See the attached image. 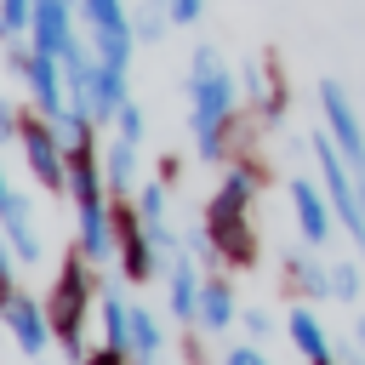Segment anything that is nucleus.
Listing matches in <instances>:
<instances>
[{"mask_svg": "<svg viewBox=\"0 0 365 365\" xmlns=\"http://www.w3.org/2000/svg\"><path fill=\"white\" fill-rule=\"evenodd\" d=\"M234 114H240V80L217 57V46H194V57H188V131H194L200 160L228 154Z\"/></svg>", "mask_w": 365, "mask_h": 365, "instance_id": "1", "label": "nucleus"}, {"mask_svg": "<svg viewBox=\"0 0 365 365\" xmlns=\"http://www.w3.org/2000/svg\"><path fill=\"white\" fill-rule=\"evenodd\" d=\"M251 200H257V171L251 165H228L211 205H205V240L200 251L222 257V262H251L257 257V228H251Z\"/></svg>", "mask_w": 365, "mask_h": 365, "instance_id": "2", "label": "nucleus"}, {"mask_svg": "<svg viewBox=\"0 0 365 365\" xmlns=\"http://www.w3.org/2000/svg\"><path fill=\"white\" fill-rule=\"evenodd\" d=\"M46 319H51V336L57 348L80 365L86 359V319H91V274H86V257H68L46 291Z\"/></svg>", "mask_w": 365, "mask_h": 365, "instance_id": "3", "label": "nucleus"}, {"mask_svg": "<svg viewBox=\"0 0 365 365\" xmlns=\"http://www.w3.org/2000/svg\"><path fill=\"white\" fill-rule=\"evenodd\" d=\"M314 160H319V182H325V194H331L348 240L365 245V188H359V171L348 165V154L336 148L331 131H314Z\"/></svg>", "mask_w": 365, "mask_h": 365, "instance_id": "4", "label": "nucleus"}, {"mask_svg": "<svg viewBox=\"0 0 365 365\" xmlns=\"http://www.w3.org/2000/svg\"><path fill=\"white\" fill-rule=\"evenodd\" d=\"M6 63H11V74L29 86V103H34V114L57 120V114L68 108V74H63V57H51V51H34V46L11 40Z\"/></svg>", "mask_w": 365, "mask_h": 365, "instance_id": "5", "label": "nucleus"}, {"mask_svg": "<svg viewBox=\"0 0 365 365\" xmlns=\"http://www.w3.org/2000/svg\"><path fill=\"white\" fill-rule=\"evenodd\" d=\"M17 148H23V160H29V171H34V182L46 188V194H68V143L57 137V125L46 120V114H34V120H23V131H17Z\"/></svg>", "mask_w": 365, "mask_h": 365, "instance_id": "6", "label": "nucleus"}, {"mask_svg": "<svg viewBox=\"0 0 365 365\" xmlns=\"http://www.w3.org/2000/svg\"><path fill=\"white\" fill-rule=\"evenodd\" d=\"M114 217H120V274H125L131 285L154 279V268H160V251H154V234H148L143 211H137V205H125V211H114Z\"/></svg>", "mask_w": 365, "mask_h": 365, "instance_id": "7", "label": "nucleus"}, {"mask_svg": "<svg viewBox=\"0 0 365 365\" xmlns=\"http://www.w3.org/2000/svg\"><path fill=\"white\" fill-rule=\"evenodd\" d=\"M6 331H11V342H17L29 359H46V342H57L46 308H40L29 291H17V285L6 291Z\"/></svg>", "mask_w": 365, "mask_h": 365, "instance_id": "8", "label": "nucleus"}, {"mask_svg": "<svg viewBox=\"0 0 365 365\" xmlns=\"http://www.w3.org/2000/svg\"><path fill=\"white\" fill-rule=\"evenodd\" d=\"M291 211H297V234H302L308 245H325L331 228L342 222L336 205H331V194H325L319 182H308V177H291Z\"/></svg>", "mask_w": 365, "mask_h": 365, "instance_id": "9", "label": "nucleus"}, {"mask_svg": "<svg viewBox=\"0 0 365 365\" xmlns=\"http://www.w3.org/2000/svg\"><path fill=\"white\" fill-rule=\"evenodd\" d=\"M0 217H6V245H11V257L17 262H46V245H40V234H34V217H29V200L6 182L0 188Z\"/></svg>", "mask_w": 365, "mask_h": 365, "instance_id": "10", "label": "nucleus"}, {"mask_svg": "<svg viewBox=\"0 0 365 365\" xmlns=\"http://www.w3.org/2000/svg\"><path fill=\"white\" fill-rule=\"evenodd\" d=\"M200 291H205V274L188 262V251H182V257H171V262H165V308H171V319H177V325L200 319Z\"/></svg>", "mask_w": 365, "mask_h": 365, "instance_id": "11", "label": "nucleus"}, {"mask_svg": "<svg viewBox=\"0 0 365 365\" xmlns=\"http://www.w3.org/2000/svg\"><path fill=\"white\" fill-rule=\"evenodd\" d=\"M285 336H291V348H297L308 365H336V342H331V331L319 325V314H314L308 302H297V308L285 314Z\"/></svg>", "mask_w": 365, "mask_h": 365, "instance_id": "12", "label": "nucleus"}, {"mask_svg": "<svg viewBox=\"0 0 365 365\" xmlns=\"http://www.w3.org/2000/svg\"><path fill=\"white\" fill-rule=\"evenodd\" d=\"M240 319V302H234V291H228V279H205V291H200V331L205 336H228V325Z\"/></svg>", "mask_w": 365, "mask_h": 365, "instance_id": "13", "label": "nucleus"}, {"mask_svg": "<svg viewBox=\"0 0 365 365\" xmlns=\"http://www.w3.org/2000/svg\"><path fill=\"white\" fill-rule=\"evenodd\" d=\"M137 148L131 137H114L103 148V177H108V194H137Z\"/></svg>", "mask_w": 365, "mask_h": 365, "instance_id": "14", "label": "nucleus"}, {"mask_svg": "<svg viewBox=\"0 0 365 365\" xmlns=\"http://www.w3.org/2000/svg\"><path fill=\"white\" fill-rule=\"evenodd\" d=\"M285 268H291V291L302 302H325L331 297V268L319 257H285Z\"/></svg>", "mask_w": 365, "mask_h": 365, "instance_id": "15", "label": "nucleus"}, {"mask_svg": "<svg viewBox=\"0 0 365 365\" xmlns=\"http://www.w3.org/2000/svg\"><path fill=\"white\" fill-rule=\"evenodd\" d=\"M97 314H103V342L120 348V354H131V308H125V297L120 291H103L97 297Z\"/></svg>", "mask_w": 365, "mask_h": 365, "instance_id": "16", "label": "nucleus"}, {"mask_svg": "<svg viewBox=\"0 0 365 365\" xmlns=\"http://www.w3.org/2000/svg\"><path fill=\"white\" fill-rule=\"evenodd\" d=\"M165 336H160V319L148 308H131V359L137 365H165Z\"/></svg>", "mask_w": 365, "mask_h": 365, "instance_id": "17", "label": "nucleus"}, {"mask_svg": "<svg viewBox=\"0 0 365 365\" xmlns=\"http://www.w3.org/2000/svg\"><path fill=\"white\" fill-rule=\"evenodd\" d=\"M240 86H245V97L262 108V114H279V91L268 86V74H262V63H245V74H240Z\"/></svg>", "mask_w": 365, "mask_h": 365, "instance_id": "18", "label": "nucleus"}, {"mask_svg": "<svg viewBox=\"0 0 365 365\" xmlns=\"http://www.w3.org/2000/svg\"><path fill=\"white\" fill-rule=\"evenodd\" d=\"M0 29L6 40H23L34 29V0H0Z\"/></svg>", "mask_w": 365, "mask_h": 365, "instance_id": "19", "label": "nucleus"}, {"mask_svg": "<svg viewBox=\"0 0 365 365\" xmlns=\"http://www.w3.org/2000/svg\"><path fill=\"white\" fill-rule=\"evenodd\" d=\"M165 23H171V11H160L154 0H137V34H143V40H160Z\"/></svg>", "mask_w": 365, "mask_h": 365, "instance_id": "20", "label": "nucleus"}, {"mask_svg": "<svg viewBox=\"0 0 365 365\" xmlns=\"http://www.w3.org/2000/svg\"><path fill=\"white\" fill-rule=\"evenodd\" d=\"M331 297H342V302L359 297V262H331Z\"/></svg>", "mask_w": 365, "mask_h": 365, "instance_id": "21", "label": "nucleus"}, {"mask_svg": "<svg viewBox=\"0 0 365 365\" xmlns=\"http://www.w3.org/2000/svg\"><path fill=\"white\" fill-rule=\"evenodd\" d=\"M217 365H274V359H268V354H262L257 342H234V348H228V354H222Z\"/></svg>", "mask_w": 365, "mask_h": 365, "instance_id": "22", "label": "nucleus"}, {"mask_svg": "<svg viewBox=\"0 0 365 365\" xmlns=\"http://www.w3.org/2000/svg\"><path fill=\"white\" fill-rule=\"evenodd\" d=\"M114 125H120V137H131V143H143V131H148V120H143V108H137V103H125Z\"/></svg>", "mask_w": 365, "mask_h": 365, "instance_id": "23", "label": "nucleus"}, {"mask_svg": "<svg viewBox=\"0 0 365 365\" xmlns=\"http://www.w3.org/2000/svg\"><path fill=\"white\" fill-rule=\"evenodd\" d=\"M240 325L251 331V342H262V336L274 331V314H268V308H245V314H240Z\"/></svg>", "mask_w": 365, "mask_h": 365, "instance_id": "24", "label": "nucleus"}, {"mask_svg": "<svg viewBox=\"0 0 365 365\" xmlns=\"http://www.w3.org/2000/svg\"><path fill=\"white\" fill-rule=\"evenodd\" d=\"M80 365H137V359H131V354H120V348H108V342H103V348H86V359H80Z\"/></svg>", "mask_w": 365, "mask_h": 365, "instance_id": "25", "label": "nucleus"}, {"mask_svg": "<svg viewBox=\"0 0 365 365\" xmlns=\"http://www.w3.org/2000/svg\"><path fill=\"white\" fill-rule=\"evenodd\" d=\"M165 11H171V23H200L205 0H165Z\"/></svg>", "mask_w": 365, "mask_h": 365, "instance_id": "26", "label": "nucleus"}, {"mask_svg": "<svg viewBox=\"0 0 365 365\" xmlns=\"http://www.w3.org/2000/svg\"><path fill=\"white\" fill-rule=\"evenodd\" d=\"M354 336H359V348H365V314H359V325H354Z\"/></svg>", "mask_w": 365, "mask_h": 365, "instance_id": "27", "label": "nucleus"}, {"mask_svg": "<svg viewBox=\"0 0 365 365\" xmlns=\"http://www.w3.org/2000/svg\"><path fill=\"white\" fill-rule=\"evenodd\" d=\"M336 365H342V359H336Z\"/></svg>", "mask_w": 365, "mask_h": 365, "instance_id": "28", "label": "nucleus"}]
</instances>
